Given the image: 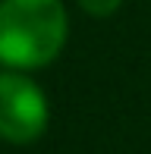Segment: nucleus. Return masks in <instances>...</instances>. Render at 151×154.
<instances>
[{
  "label": "nucleus",
  "instance_id": "obj_1",
  "mask_svg": "<svg viewBox=\"0 0 151 154\" xmlns=\"http://www.w3.org/2000/svg\"><path fill=\"white\" fill-rule=\"evenodd\" d=\"M66 32L63 0H0V63L16 72L54 63Z\"/></svg>",
  "mask_w": 151,
  "mask_h": 154
},
{
  "label": "nucleus",
  "instance_id": "obj_2",
  "mask_svg": "<svg viewBox=\"0 0 151 154\" xmlns=\"http://www.w3.org/2000/svg\"><path fill=\"white\" fill-rule=\"evenodd\" d=\"M51 107L38 82L29 75L0 72V138L13 145H29L47 129Z\"/></svg>",
  "mask_w": 151,
  "mask_h": 154
},
{
  "label": "nucleus",
  "instance_id": "obj_3",
  "mask_svg": "<svg viewBox=\"0 0 151 154\" xmlns=\"http://www.w3.org/2000/svg\"><path fill=\"white\" fill-rule=\"evenodd\" d=\"M76 3H79L82 10L88 13V16L104 19V16H113V13L120 10V3H123V0H76Z\"/></svg>",
  "mask_w": 151,
  "mask_h": 154
}]
</instances>
